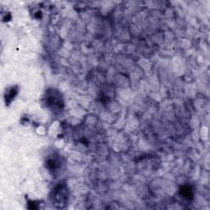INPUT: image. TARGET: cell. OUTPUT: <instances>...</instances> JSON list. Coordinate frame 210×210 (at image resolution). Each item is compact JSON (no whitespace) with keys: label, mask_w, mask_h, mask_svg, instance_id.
<instances>
[{"label":"cell","mask_w":210,"mask_h":210,"mask_svg":"<svg viewBox=\"0 0 210 210\" xmlns=\"http://www.w3.org/2000/svg\"><path fill=\"white\" fill-rule=\"evenodd\" d=\"M52 199L55 203V205H58L59 208H63V205L67 203V190L65 187L59 186L57 190H55Z\"/></svg>","instance_id":"6da1fadb"},{"label":"cell","mask_w":210,"mask_h":210,"mask_svg":"<svg viewBox=\"0 0 210 210\" xmlns=\"http://www.w3.org/2000/svg\"><path fill=\"white\" fill-rule=\"evenodd\" d=\"M48 163H49L50 164H52V160H50V161H49ZM53 164H54V161H53ZM52 168H53V169H55V168H56L55 165H53V166H52Z\"/></svg>","instance_id":"7a4b0ae2"}]
</instances>
